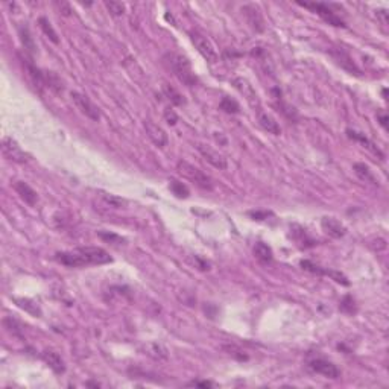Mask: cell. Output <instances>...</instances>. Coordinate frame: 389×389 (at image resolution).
<instances>
[{"label":"cell","instance_id":"12","mask_svg":"<svg viewBox=\"0 0 389 389\" xmlns=\"http://www.w3.org/2000/svg\"><path fill=\"white\" fill-rule=\"evenodd\" d=\"M198 151L201 152V155H202L213 167L221 169V170H224V169L228 167L227 158H225L222 154H219L216 149H213V148H210V146H205V145H198Z\"/></svg>","mask_w":389,"mask_h":389},{"label":"cell","instance_id":"31","mask_svg":"<svg viewBox=\"0 0 389 389\" xmlns=\"http://www.w3.org/2000/svg\"><path fill=\"white\" fill-rule=\"evenodd\" d=\"M339 309L342 310V312H345V313H348V315H353V313H356V306H354V299L350 296V295H347L345 296L342 301H340V304H339Z\"/></svg>","mask_w":389,"mask_h":389},{"label":"cell","instance_id":"2","mask_svg":"<svg viewBox=\"0 0 389 389\" xmlns=\"http://www.w3.org/2000/svg\"><path fill=\"white\" fill-rule=\"evenodd\" d=\"M166 60L169 63V67L172 69V72L175 73V76L184 84L187 87H195L198 78L192 70V64L190 61L181 55V54H167Z\"/></svg>","mask_w":389,"mask_h":389},{"label":"cell","instance_id":"32","mask_svg":"<svg viewBox=\"0 0 389 389\" xmlns=\"http://www.w3.org/2000/svg\"><path fill=\"white\" fill-rule=\"evenodd\" d=\"M251 218L254 219V221H265V219H268L269 216H272V213L271 211H260V210H257V211H249L248 213Z\"/></svg>","mask_w":389,"mask_h":389},{"label":"cell","instance_id":"10","mask_svg":"<svg viewBox=\"0 0 389 389\" xmlns=\"http://www.w3.org/2000/svg\"><path fill=\"white\" fill-rule=\"evenodd\" d=\"M245 17H246V22L248 25L257 31V32H263L265 31V20H263V16H262V11L260 8H258L257 5L254 4H249V5H245L242 8Z\"/></svg>","mask_w":389,"mask_h":389},{"label":"cell","instance_id":"18","mask_svg":"<svg viewBox=\"0 0 389 389\" xmlns=\"http://www.w3.org/2000/svg\"><path fill=\"white\" fill-rule=\"evenodd\" d=\"M254 255L258 258L260 262L263 263H271L272 258H274V252L271 249L269 245L263 243V242H257L255 246H254Z\"/></svg>","mask_w":389,"mask_h":389},{"label":"cell","instance_id":"8","mask_svg":"<svg viewBox=\"0 0 389 389\" xmlns=\"http://www.w3.org/2000/svg\"><path fill=\"white\" fill-rule=\"evenodd\" d=\"M2 152H4V157L8 160V161H13V163H19V164H23L28 161V154L19 146V143L11 139V137H5L2 140Z\"/></svg>","mask_w":389,"mask_h":389},{"label":"cell","instance_id":"13","mask_svg":"<svg viewBox=\"0 0 389 389\" xmlns=\"http://www.w3.org/2000/svg\"><path fill=\"white\" fill-rule=\"evenodd\" d=\"M145 129H146L148 137L151 139V142H152L155 146H158V148L167 146L169 139H167V134H166V131H164L161 126H158L157 123H154V122H151V120H146V122H145Z\"/></svg>","mask_w":389,"mask_h":389},{"label":"cell","instance_id":"16","mask_svg":"<svg viewBox=\"0 0 389 389\" xmlns=\"http://www.w3.org/2000/svg\"><path fill=\"white\" fill-rule=\"evenodd\" d=\"M41 359L45 360L48 363L49 368H52L57 374H63L66 371V365H64V360L61 359V356L52 350H45L41 353Z\"/></svg>","mask_w":389,"mask_h":389},{"label":"cell","instance_id":"35","mask_svg":"<svg viewBox=\"0 0 389 389\" xmlns=\"http://www.w3.org/2000/svg\"><path fill=\"white\" fill-rule=\"evenodd\" d=\"M377 119L380 120V125L386 129V128H387V116H386V113H378V114H377Z\"/></svg>","mask_w":389,"mask_h":389},{"label":"cell","instance_id":"3","mask_svg":"<svg viewBox=\"0 0 389 389\" xmlns=\"http://www.w3.org/2000/svg\"><path fill=\"white\" fill-rule=\"evenodd\" d=\"M177 170L180 172V175H183L189 181L195 183L198 187L205 189V190H211L213 189V183H211L210 177H207L201 169L195 167L193 164H190V163H187L184 160H180L177 163Z\"/></svg>","mask_w":389,"mask_h":389},{"label":"cell","instance_id":"28","mask_svg":"<svg viewBox=\"0 0 389 389\" xmlns=\"http://www.w3.org/2000/svg\"><path fill=\"white\" fill-rule=\"evenodd\" d=\"M296 230H298V231H292V234H298V236H299V237H293V239H295V242H296L301 248H307V246H312V245H313V242L307 237L306 230H302V228H299V227H296Z\"/></svg>","mask_w":389,"mask_h":389},{"label":"cell","instance_id":"11","mask_svg":"<svg viewBox=\"0 0 389 389\" xmlns=\"http://www.w3.org/2000/svg\"><path fill=\"white\" fill-rule=\"evenodd\" d=\"M299 265H301L302 269H306V271H309V272H313V274H318V275H328V277H331L336 283H340V284H343V286H348V284H350V281L347 280V277L342 275L340 272L330 271V269H324V268H321V266H318V265H315V263H312V262H309V260H302Z\"/></svg>","mask_w":389,"mask_h":389},{"label":"cell","instance_id":"26","mask_svg":"<svg viewBox=\"0 0 389 389\" xmlns=\"http://www.w3.org/2000/svg\"><path fill=\"white\" fill-rule=\"evenodd\" d=\"M45 82L49 89L55 90L57 93L63 92V85H61V79L54 73V72H45Z\"/></svg>","mask_w":389,"mask_h":389},{"label":"cell","instance_id":"19","mask_svg":"<svg viewBox=\"0 0 389 389\" xmlns=\"http://www.w3.org/2000/svg\"><path fill=\"white\" fill-rule=\"evenodd\" d=\"M145 351L148 356H151L152 359L155 360H164L167 359V350L163 347L161 343L158 342H149L146 347H145Z\"/></svg>","mask_w":389,"mask_h":389},{"label":"cell","instance_id":"22","mask_svg":"<svg viewBox=\"0 0 389 389\" xmlns=\"http://www.w3.org/2000/svg\"><path fill=\"white\" fill-rule=\"evenodd\" d=\"M38 25H40L41 31L45 32V35H46L52 43H55V45H58V43H60V38H58V35H57V32H55V29H54L52 23H51L46 17H41V19L38 20Z\"/></svg>","mask_w":389,"mask_h":389},{"label":"cell","instance_id":"27","mask_svg":"<svg viewBox=\"0 0 389 389\" xmlns=\"http://www.w3.org/2000/svg\"><path fill=\"white\" fill-rule=\"evenodd\" d=\"M219 107H221V110H224V111L228 113V114H237V113H240L239 104H237L234 99L228 98V96H224V98H222Z\"/></svg>","mask_w":389,"mask_h":389},{"label":"cell","instance_id":"17","mask_svg":"<svg viewBox=\"0 0 389 389\" xmlns=\"http://www.w3.org/2000/svg\"><path fill=\"white\" fill-rule=\"evenodd\" d=\"M258 114V123H260V126L265 129V131H268L269 134H274V136H280L281 134V128L278 125V122L268 113H263L262 110L257 113Z\"/></svg>","mask_w":389,"mask_h":389},{"label":"cell","instance_id":"24","mask_svg":"<svg viewBox=\"0 0 389 389\" xmlns=\"http://www.w3.org/2000/svg\"><path fill=\"white\" fill-rule=\"evenodd\" d=\"M19 35H20V40H22V43H23L25 49H26L28 52H31V54L35 52V41H34V38H32V35H31L28 26H20V28H19Z\"/></svg>","mask_w":389,"mask_h":389},{"label":"cell","instance_id":"34","mask_svg":"<svg viewBox=\"0 0 389 389\" xmlns=\"http://www.w3.org/2000/svg\"><path fill=\"white\" fill-rule=\"evenodd\" d=\"M377 17L380 19V22H381V25H387V13H386V10H381V11H378L377 13Z\"/></svg>","mask_w":389,"mask_h":389},{"label":"cell","instance_id":"21","mask_svg":"<svg viewBox=\"0 0 389 389\" xmlns=\"http://www.w3.org/2000/svg\"><path fill=\"white\" fill-rule=\"evenodd\" d=\"M163 93H164V96L170 101V104H172V105L181 107V105H184V104H186L184 96H181V95L174 89V87H170L169 84H163Z\"/></svg>","mask_w":389,"mask_h":389},{"label":"cell","instance_id":"4","mask_svg":"<svg viewBox=\"0 0 389 389\" xmlns=\"http://www.w3.org/2000/svg\"><path fill=\"white\" fill-rule=\"evenodd\" d=\"M190 40H192V43H193V46L198 49V52L202 55V58H204L207 63H211V64L218 63L219 55H218V52H216V49H214V46H213V43H211L205 35H202V34H199V32H196V31H192V32H190Z\"/></svg>","mask_w":389,"mask_h":389},{"label":"cell","instance_id":"30","mask_svg":"<svg viewBox=\"0 0 389 389\" xmlns=\"http://www.w3.org/2000/svg\"><path fill=\"white\" fill-rule=\"evenodd\" d=\"M102 199L105 201V204L108 205V207H111V208H122L126 202H125V199H122V198H119V196H116V195H108V193H104L102 195Z\"/></svg>","mask_w":389,"mask_h":389},{"label":"cell","instance_id":"6","mask_svg":"<svg viewBox=\"0 0 389 389\" xmlns=\"http://www.w3.org/2000/svg\"><path fill=\"white\" fill-rule=\"evenodd\" d=\"M233 85L236 87V90L245 98V101L249 104V107H252L257 113L260 111V98H258L255 89L252 87V84L245 79V78H234L233 79Z\"/></svg>","mask_w":389,"mask_h":389},{"label":"cell","instance_id":"14","mask_svg":"<svg viewBox=\"0 0 389 389\" xmlns=\"http://www.w3.org/2000/svg\"><path fill=\"white\" fill-rule=\"evenodd\" d=\"M321 227L324 230L325 234H328L333 239H340L347 233V228H345L337 219L334 218H322L321 219Z\"/></svg>","mask_w":389,"mask_h":389},{"label":"cell","instance_id":"25","mask_svg":"<svg viewBox=\"0 0 389 389\" xmlns=\"http://www.w3.org/2000/svg\"><path fill=\"white\" fill-rule=\"evenodd\" d=\"M347 134H348V137L350 139H353V140H357V142H360V143H363L369 151H372L374 154H378V155H381V152L374 146V143L372 142H369L363 134H360V133H356V131H351V129H347Z\"/></svg>","mask_w":389,"mask_h":389},{"label":"cell","instance_id":"33","mask_svg":"<svg viewBox=\"0 0 389 389\" xmlns=\"http://www.w3.org/2000/svg\"><path fill=\"white\" fill-rule=\"evenodd\" d=\"M164 119H166V122L169 125H177V122H178V116L175 114V111L172 110V108H166L164 110Z\"/></svg>","mask_w":389,"mask_h":389},{"label":"cell","instance_id":"36","mask_svg":"<svg viewBox=\"0 0 389 389\" xmlns=\"http://www.w3.org/2000/svg\"><path fill=\"white\" fill-rule=\"evenodd\" d=\"M190 386H199V387H210V386H213V383H210V381H192V383H190Z\"/></svg>","mask_w":389,"mask_h":389},{"label":"cell","instance_id":"20","mask_svg":"<svg viewBox=\"0 0 389 389\" xmlns=\"http://www.w3.org/2000/svg\"><path fill=\"white\" fill-rule=\"evenodd\" d=\"M354 172H356V175H357L362 181H365V183H371V184H377V183H378V181L375 180L374 174H372V170H371L365 163H356V164H354Z\"/></svg>","mask_w":389,"mask_h":389},{"label":"cell","instance_id":"9","mask_svg":"<svg viewBox=\"0 0 389 389\" xmlns=\"http://www.w3.org/2000/svg\"><path fill=\"white\" fill-rule=\"evenodd\" d=\"M309 368L312 371H315L316 374H321L327 378H339L340 377V371L337 369V366L334 363H331L330 360H325V359H312L309 362Z\"/></svg>","mask_w":389,"mask_h":389},{"label":"cell","instance_id":"23","mask_svg":"<svg viewBox=\"0 0 389 389\" xmlns=\"http://www.w3.org/2000/svg\"><path fill=\"white\" fill-rule=\"evenodd\" d=\"M169 189L172 190V193H174L177 198H181V199L183 198H189V195H190L189 187L184 183H181L178 180H174V178L169 181Z\"/></svg>","mask_w":389,"mask_h":389},{"label":"cell","instance_id":"5","mask_svg":"<svg viewBox=\"0 0 389 389\" xmlns=\"http://www.w3.org/2000/svg\"><path fill=\"white\" fill-rule=\"evenodd\" d=\"M298 5L304 7L307 10H312L315 11L324 22H327L328 25L331 26H336V28H345V22L325 4H321V2H313V4H302V2H298Z\"/></svg>","mask_w":389,"mask_h":389},{"label":"cell","instance_id":"15","mask_svg":"<svg viewBox=\"0 0 389 389\" xmlns=\"http://www.w3.org/2000/svg\"><path fill=\"white\" fill-rule=\"evenodd\" d=\"M13 187H14V190L17 192V195H19L26 204H29V205H35V204H37L38 195H37V192H35L28 183H25V181H16V183L13 184Z\"/></svg>","mask_w":389,"mask_h":389},{"label":"cell","instance_id":"7","mask_svg":"<svg viewBox=\"0 0 389 389\" xmlns=\"http://www.w3.org/2000/svg\"><path fill=\"white\" fill-rule=\"evenodd\" d=\"M72 101L75 102V105L78 107V110L85 114L89 119L98 122L101 119V113H99V108L90 101V98H87L85 95L82 93H78V92H72Z\"/></svg>","mask_w":389,"mask_h":389},{"label":"cell","instance_id":"29","mask_svg":"<svg viewBox=\"0 0 389 389\" xmlns=\"http://www.w3.org/2000/svg\"><path fill=\"white\" fill-rule=\"evenodd\" d=\"M105 7H107V10L111 13V16H114V17L123 16V13H125V10H126L125 4H122V2H114V0L105 2Z\"/></svg>","mask_w":389,"mask_h":389},{"label":"cell","instance_id":"1","mask_svg":"<svg viewBox=\"0 0 389 389\" xmlns=\"http://www.w3.org/2000/svg\"><path fill=\"white\" fill-rule=\"evenodd\" d=\"M55 260L69 268H85L110 263L113 258L110 254L98 246H85L76 248L73 251H63L55 254Z\"/></svg>","mask_w":389,"mask_h":389}]
</instances>
